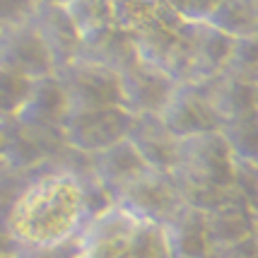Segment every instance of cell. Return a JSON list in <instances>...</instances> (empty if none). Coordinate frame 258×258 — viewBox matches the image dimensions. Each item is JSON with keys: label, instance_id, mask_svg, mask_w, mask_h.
I'll use <instances>...</instances> for the list:
<instances>
[{"label": "cell", "instance_id": "cell-1", "mask_svg": "<svg viewBox=\"0 0 258 258\" xmlns=\"http://www.w3.org/2000/svg\"><path fill=\"white\" fill-rule=\"evenodd\" d=\"M87 222L90 213L80 176L53 162L34 174L5 232L12 246H48L82 234Z\"/></svg>", "mask_w": 258, "mask_h": 258}, {"label": "cell", "instance_id": "cell-2", "mask_svg": "<svg viewBox=\"0 0 258 258\" xmlns=\"http://www.w3.org/2000/svg\"><path fill=\"white\" fill-rule=\"evenodd\" d=\"M234 155L225 135L217 131L179 140V155L171 176L179 186L183 205L208 213L229 196L234 183Z\"/></svg>", "mask_w": 258, "mask_h": 258}, {"label": "cell", "instance_id": "cell-3", "mask_svg": "<svg viewBox=\"0 0 258 258\" xmlns=\"http://www.w3.org/2000/svg\"><path fill=\"white\" fill-rule=\"evenodd\" d=\"M58 82L63 85L70 111H90L106 106H123L121 75L106 66L78 58L56 70Z\"/></svg>", "mask_w": 258, "mask_h": 258}, {"label": "cell", "instance_id": "cell-4", "mask_svg": "<svg viewBox=\"0 0 258 258\" xmlns=\"http://www.w3.org/2000/svg\"><path fill=\"white\" fill-rule=\"evenodd\" d=\"M135 116L123 106H106L90 111H70L63 123V140L70 150L80 155H97L109 147L123 143Z\"/></svg>", "mask_w": 258, "mask_h": 258}, {"label": "cell", "instance_id": "cell-5", "mask_svg": "<svg viewBox=\"0 0 258 258\" xmlns=\"http://www.w3.org/2000/svg\"><path fill=\"white\" fill-rule=\"evenodd\" d=\"M116 205L133 215L138 222L162 227L183 208V201L171 171L150 169L116 196Z\"/></svg>", "mask_w": 258, "mask_h": 258}, {"label": "cell", "instance_id": "cell-6", "mask_svg": "<svg viewBox=\"0 0 258 258\" xmlns=\"http://www.w3.org/2000/svg\"><path fill=\"white\" fill-rule=\"evenodd\" d=\"M234 39L208 22L183 24V80L208 82L225 73L232 58Z\"/></svg>", "mask_w": 258, "mask_h": 258}, {"label": "cell", "instance_id": "cell-7", "mask_svg": "<svg viewBox=\"0 0 258 258\" xmlns=\"http://www.w3.org/2000/svg\"><path fill=\"white\" fill-rule=\"evenodd\" d=\"M0 68L27 80L48 78L56 73L53 56L32 20L0 27Z\"/></svg>", "mask_w": 258, "mask_h": 258}, {"label": "cell", "instance_id": "cell-8", "mask_svg": "<svg viewBox=\"0 0 258 258\" xmlns=\"http://www.w3.org/2000/svg\"><path fill=\"white\" fill-rule=\"evenodd\" d=\"M159 116L179 140L222 131V121L203 82H179V87L174 90L169 104Z\"/></svg>", "mask_w": 258, "mask_h": 258}, {"label": "cell", "instance_id": "cell-9", "mask_svg": "<svg viewBox=\"0 0 258 258\" xmlns=\"http://www.w3.org/2000/svg\"><path fill=\"white\" fill-rule=\"evenodd\" d=\"M179 82L159 68L138 60L121 73L123 109L133 116H159L169 104Z\"/></svg>", "mask_w": 258, "mask_h": 258}, {"label": "cell", "instance_id": "cell-10", "mask_svg": "<svg viewBox=\"0 0 258 258\" xmlns=\"http://www.w3.org/2000/svg\"><path fill=\"white\" fill-rule=\"evenodd\" d=\"M138 225L140 222L133 215L113 205L111 210L90 220L87 227L82 229V239H85L82 258H140L133 244Z\"/></svg>", "mask_w": 258, "mask_h": 258}, {"label": "cell", "instance_id": "cell-11", "mask_svg": "<svg viewBox=\"0 0 258 258\" xmlns=\"http://www.w3.org/2000/svg\"><path fill=\"white\" fill-rule=\"evenodd\" d=\"M68 113H70V106H68L66 92L53 73L48 78L34 80L22 109L17 111L15 118L39 133L63 138V123Z\"/></svg>", "mask_w": 258, "mask_h": 258}, {"label": "cell", "instance_id": "cell-12", "mask_svg": "<svg viewBox=\"0 0 258 258\" xmlns=\"http://www.w3.org/2000/svg\"><path fill=\"white\" fill-rule=\"evenodd\" d=\"M29 20L39 29L44 44L48 46L53 63H56V70L78 60L80 53H82V34L78 32V27L73 22V17L68 15L63 3L41 0Z\"/></svg>", "mask_w": 258, "mask_h": 258}, {"label": "cell", "instance_id": "cell-13", "mask_svg": "<svg viewBox=\"0 0 258 258\" xmlns=\"http://www.w3.org/2000/svg\"><path fill=\"white\" fill-rule=\"evenodd\" d=\"M258 210L229 191L222 203H217L205 213V227L215 248L234 246L239 241H246L256 234Z\"/></svg>", "mask_w": 258, "mask_h": 258}, {"label": "cell", "instance_id": "cell-14", "mask_svg": "<svg viewBox=\"0 0 258 258\" xmlns=\"http://www.w3.org/2000/svg\"><path fill=\"white\" fill-rule=\"evenodd\" d=\"M90 171L94 174V179L113 196L128 188L133 181H138L143 174L150 171L147 162L140 157V152L133 147V143L125 138L123 143L109 147L104 152H97L90 157Z\"/></svg>", "mask_w": 258, "mask_h": 258}, {"label": "cell", "instance_id": "cell-15", "mask_svg": "<svg viewBox=\"0 0 258 258\" xmlns=\"http://www.w3.org/2000/svg\"><path fill=\"white\" fill-rule=\"evenodd\" d=\"M169 258H213L215 246L210 241L205 213L183 205L169 222L162 225Z\"/></svg>", "mask_w": 258, "mask_h": 258}, {"label": "cell", "instance_id": "cell-16", "mask_svg": "<svg viewBox=\"0 0 258 258\" xmlns=\"http://www.w3.org/2000/svg\"><path fill=\"white\" fill-rule=\"evenodd\" d=\"M128 140L155 171H171L179 155V138L169 131L162 116H135Z\"/></svg>", "mask_w": 258, "mask_h": 258}, {"label": "cell", "instance_id": "cell-17", "mask_svg": "<svg viewBox=\"0 0 258 258\" xmlns=\"http://www.w3.org/2000/svg\"><path fill=\"white\" fill-rule=\"evenodd\" d=\"M203 85L208 90V97L213 101L222 125L229 123V121H236L246 113L258 111V94L251 80L225 70L217 78L208 80Z\"/></svg>", "mask_w": 258, "mask_h": 258}, {"label": "cell", "instance_id": "cell-18", "mask_svg": "<svg viewBox=\"0 0 258 258\" xmlns=\"http://www.w3.org/2000/svg\"><path fill=\"white\" fill-rule=\"evenodd\" d=\"M80 58L111 68L118 75L140 60L133 36L121 32V29H116V27H109V29H104L101 34L87 39V41L82 44Z\"/></svg>", "mask_w": 258, "mask_h": 258}, {"label": "cell", "instance_id": "cell-19", "mask_svg": "<svg viewBox=\"0 0 258 258\" xmlns=\"http://www.w3.org/2000/svg\"><path fill=\"white\" fill-rule=\"evenodd\" d=\"M208 24L232 39L258 34V0H220Z\"/></svg>", "mask_w": 258, "mask_h": 258}, {"label": "cell", "instance_id": "cell-20", "mask_svg": "<svg viewBox=\"0 0 258 258\" xmlns=\"http://www.w3.org/2000/svg\"><path fill=\"white\" fill-rule=\"evenodd\" d=\"M220 133L225 135L236 162L258 167V111L225 123Z\"/></svg>", "mask_w": 258, "mask_h": 258}, {"label": "cell", "instance_id": "cell-21", "mask_svg": "<svg viewBox=\"0 0 258 258\" xmlns=\"http://www.w3.org/2000/svg\"><path fill=\"white\" fill-rule=\"evenodd\" d=\"M66 5L68 15L73 17V22L82 34V44L101 34L104 29L113 27L111 17V0H68Z\"/></svg>", "mask_w": 258, "mask_h": 258}, {"label": "cell", "instance_id": "cell-22", "mask_svg": "<svg viewBox=\"0 0 258 258\" xmlns=\"http://www.w3.org/2000/svg\"><path fill=\"white\" fill-rule=\"evenodd\" d=\"M162 8V0H111L113 27L133 36Z\"/></svg>", "mask_w": 258, "mask_h": 258}, {"label": "cell", "instance_id": "cell-23", "mask_svg": "<svg viewBox=\"0 0 258 258\" xmlns=\"http://www.w3.org/2000/svg\"><path fill=\"white\" fill-rule=\"evenodd\" d=\"M34 174L36 171H20L8 164H0V229H5L15 205L32 183Z\"/></svg>", "mask_w": 258, "mask_h": 258}, {"label": "cell", "instance_id": "cell-24", "mask_svg": "<svg viewBox=\"0 0 258 258\" xmlns=\"http://www.w3.org/2000/svg\"><path fill=\"white\" fill-rule=\"evenodd\" d=\"M34 80H27L17 73H10L0 68V116L3 118H15L17 111L22 109L24 99L29 94Z\"/></svg>", "mask_w": 258, "mask_h": 258}, {"label": "cell", "instance_id": "cell-25", "mask_svg": "<svg viewBox=\"0 0 258 258\" xmlns=\"http://www.w3.org/2000/svg\"><path fill=\"white\" fill-rule=\"evenodd\" d=\"M227 70L253 82V78L258 75V34L234 39V48H232Z\"/></svg>", "mask_w": 258, "mask_h": 258}, {"label": "cell", "instance_id": "cell-26", "mask_svg": "<svg viewBox=\"0 0 258 258\" xmlns=\"http://www.w3.org/2000/svg\"><path fill=\"white\" fill-rule=\"evenodd\" d=\"M12 253L17 258H82L85 253V239L82 234L48 244V246H15Z\"/></svg>", "mask_w": 258, "mask_h": 258}, {"label": "cell", "instance_id": "cell-27", "mask_svg": "<svg viewBox=\"0 0 258 258\" xmlns=\"http://www.w3.org/2000/svg\"><path fill=\"white\" fill-rule=\"evenodd\" d=\"M232 193L239 196L244 203H248L253 210H258V167L244 164V162H236Z\"/></svg>", "mask_w": 258, "mask_h": 258}, {"label": "cell", "instance_id": "cell-28", "mask_svg": "<svg viewBox=\"0 0 258 258\" xmlns=\"http://www.w3.org/2000/svg\"><path fill=\"white\" fill-rule=\"evenodd\" d=\"M183 22H208L220 0H162Z\"/></svg>", "mask_w": 258, "mask_h": 258}, {"label": "cell", "instance_id": "cell-29", "mask_svg": "<svg viewBox=\"0 0 258 258\" xmlns=\"http://www.w3.org/2000/svg\"><path fill=\"white\" fill-rule=\"evenodd\" d=\"M41 0H0V27L27 22Z\"/></svg>", "mask_w": 258, "mask_h": 258}, {"label": "cell", "instance_id": "cell-30", "mask_svg": "<svg viewBox=\"0 0 258 258\" xmlns=\"http://www.w3.org/2000/svg\"><path fill=\"white\" fill-rule=\"evenodd\" d=\"M12 241H10V236H8V232L5 229H0V256H5V253H10L12 251Z\"/></svg>", "mask_w": 258, "mask_h": 258}, {"label": "cell", "instance_id": "cell-31", "mask_svg": "<svg viewBox=\"0 0 258 258\" xmlns=\"http://www.w3.org/2000/svg\"><path fill=\"white\" fill-rule=\"evenodd\" d=\"M10 118H0V164H3V147H5V131H8Z\"/></svg>", "mask_w": 258, "mask_h": 258}, {"label": "cell", "instance_id": "cell-32", "mask_svg": "<svg viewBox=\"0 0 258 258\" xmlns=\"http://www.w3.org/2000/svg\"><path fill=\"white\" fill-rule=\"evenodd\" d=\"M0 258H17V256H15V253L10 251V253H5V256H0Z\"/></svg>", "mask_w": 258, "mask_h": 258}, {"label": "cell", "instance_id": "cell-33", "mask_svg": "<svg viewBox=\"0 0 258 258\" xmlns=\"http://www.w3.org/2000/svg\"><path fill=\"white\" fill-rule=\"evenodd\" d=\"M253 87H256V94H258V75L253 78Z\"/></svg>", "mask_w": 258, "mask_h": 258}, {"label": "cell", "instance_id": "cell-34", "mask_svg": "<svg viewBox=\"0 0 258 258\" xmlns=\"http://www.w3.org/2000/svg\"><path fill=\"white\" fill-rule=\"evenodd\" d=\"M53 3H68V0H53Z\"/></svg>", "mask_w": 258, "mask_h": 258}, {"label": "cell", "instance_id": "cell-35", "mask_svg": "<svg viewBox=\"0 0 258 258\" xmlns=\"http://www.w3.org/2000/svg\"><path fill=\"white\" fill-rule=\"evenodd\" d=\"M256 239H258V225H256Z\"/></svg>", "mask_w": 258, "mask_h": 258}]
</instances>
